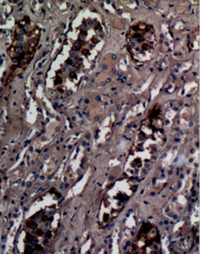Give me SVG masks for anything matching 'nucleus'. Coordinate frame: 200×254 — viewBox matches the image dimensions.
Listing matches in <instances>:
<instances>
[{
	"instance_id": "obj_1",
	"label": "nucleus",
	"mask_w": 200,
	"mask_h": 254,
	"mask_svg": "<svg viewBox=\"0 0 200 254\" xmlns=\"http://www.w3.org/2000/svg\"><path fill=\"white\" fill-rule=\"evenodd\" d=\"M104 41L100 21L84 18L68 33L61 53L52 64L47 82L61 94L77 90L83 76L96 62Z\"/></svg>"
},
{
	"instance_id": "obj_2",
	"label": "nucleus",
	"mask_w": 200,
	"mask_h": 254,
	"mask_svg": "<svg viewBox=\"0 0 200 254\" xmlns=\"http://www.w3.org/2000/svg\"><path fill=\"white\" fill-rule=\"evenodd\" d=\"M167 140L162 107L156 104L142 121L124 165V174L140 181L144 178Z\"/></svg>"
},
{
	"instance_id": "obj_3",
	"label": "nucleus",
	"mask_w": 200,
	"mask_h": 254,
	"mask_svg": "<svg viewBox=\"0 0 200 254\" xmlns=\"http://www.w3.org/2000/svg\"><path fill=\"white\" fill-rule=\"evenodd\" d=\"M39 208L23 225L19 244L22 253H45L54 243L61 223L62 195L51 189L38 200Z\"/></svg>"
},
{
	"instance_id": "obj_4",
	"label": "nucleus",
	"mask_w": 200,
	"mask_h": 254,
	"mask_svg": "<svg viewBox=\"0 0 200 254\" xmlns=\"http://www.w3.org/2000/svg\"><path fill=\"white\" fill-rule=\"evenodd\" d=\"M41 39L40 27L29 17L24 16L16 22L12 43L7 50L11 65L7 83L21 75L33 61Z\"/></svg>"
},
{
	"instance_id": "obj_5",
	"label": "nucleus",
	"mask_w": 200,
	"mask_h": 254,
	"mask_svg": "<svg viewBox=\"0 0 200 254\" xmlns=\"http://www.w3.org/2000/svg\"><path fill=\"white\" fill-rule=\"evenodd\" d=\"M139 181L123 176L115 180L104 192L100 202L98 223L100 229H106L125 209L138 189Z\"/></svg>"
},
{
	"instance_id": "obj_6",
	"label": "nucleus",
	"mask_w": 200,
	"mask_h": 254,
	"mask_svg": "<svg viewBox=\"0 0 200 254\" xmlns=\"http://www.w3.org/2000/svg\"><path fill=\"white\" fill-rule=\"evenodd\" d=\"M157 44L156 30L152 24L140 21L129 27L126 45L133 61L140 64L152 61L156 54Z\"/></svg>"
},
{
	"instance_id": "obj_7",
	"label": "nucleus",
	"mask_w": 200,
	"mask_h": 254,
	"mask_svg": "<svg viewBox=\"0 0 200 254\" xmlns=\"http://www.w3.org/2000/svg\"><path fill=\"white\" fill-rule=\"evenodd\" d=\"M130 254H162L161 234L156 225L153 223H144L138 231L133 241Z\"/></svg>"
},
{
	"instance_id": "obj_8",
	"label": "nucleus",
	"mask_w": 200,
	"mask_h": 254,
	"mask_svg": "<svg viewBox=\"0 0 200 254\" xmlns=\"http://www.w3.org/2000/svg\"><path fill=\"white\" fill-rule=\"evenodd\" d=\"M190 48L195 51L200 50V28H197V31L194 32V37L190 41Z\"/></svg>"
}]
</instances>
